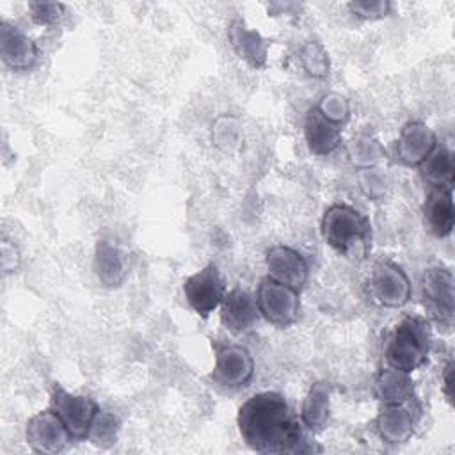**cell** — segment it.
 Masks as SVG:
<instances>
[{"label":"cell","mask_w":455,"mask_h":455,"mask_svg":"<svg viewBox=\"0 0 455 455\" xmlns=\"http://www.w3.org/2000/svg\"><path fill=\"white\" fill-rule=\"evenodd\" d=\"M236 425L245 444L259 453L322 450L309 444L302 421L291 412L286 398L275 391H263L247 398L238 409Z\"/></svg>","instance_id":"obj_1"},{"label":"cell","mask_w":455,"mask_h":455,"mask_svg":"<svg viewBox=\"0 0 455 455\" xmlns=\"http://www.w3.org/2000/svg\"><path fill=\"white\" fill-rule=\"evenodd\" d=\"M320 231L332 249L350 258H364L371 240L368 217L348 204H332L325 210Z\"/></svg>","instance_id":"obj_2"},{"label":"cell","mask_w":455,"mask_h":455,"mask_svg":"<svg viewBox=\"0 0 455 455\" xmlns=\"http://www.w3.org/2000/svg\"><path fill=\"white\" fill-rule=\"evenodd\" d=\"M430 347L432 332L428 322L419 316H405L387 334L384 359L387 366L411 373L427 363Z\"/></svg>","instance_id":"obj_3"},{"label":"cell","mask_w":455,"mask_h":455,"mask_svg":"<svg viewBox=\"0 0 455 455\" xmlns=\"http://www.w3.org/2000/svg\"><path fill=\"white\" fill-rule=\"evenodd\" d=\"M256 306L259 315L275 327H290L297 322L300 313V299L297 290L265 277L256 293Z\"/></svg>","instance_id":"obj_4"},{"label":"cell","mask_w":455,"mask_h":455,"mask_svg":"<svg viewBox=\"0 0 455 455\" xmlns=\"http://www.w3.org/2000/svg\"><path fill=\"white\" fill-rule=\"evenodd\" d=\"M52 409L75 439H87L91 425L100 411L91 396L69 393L60 384H55L52 389Z\"/></svg>","instance_id":"obj_5"},{"label":"cell","mask_w":455,"mask_h":455,"mask_svg":"<svg viewBox=\"0 0 455 455\" xmlns=\"http://www.w3.org/2000/svg\"><path fill=\"white\" fill-rule=\"evenodd\" d=\"M421 297L432 318L451 327L453 323V274L446 267H428L421 275Z\"/></svg>","instance_id":"obj_6"},{"label":"cell","mask_w":455,"mask_h":455,"mask_svg":"<svg viewBox=\"0 0 455 455\" xmlns=\"http://www.w3.org/2000/svg\"><path fill=\"white\" fill-rule=\"evenodd\" d=\"M368 291L380 306L402 307L411 299V283L396 263L382 259L371 268L368 277Z\"/></svg>","instance_id":"obj_7"},{"label":"cell","mask_w":455,"mask_h":455,"mask_svg":"<svg viewBox=\"0 0 455 455\" xmlns=\"http://www.w3.org/2000/svg\"><path fill=\"white\" fill-rule=\"evenodd\" d=\"M421 416V405L416 396L400 403H387L375 419V428L382 441L389 444H402L409 441Z\"/></svg>","instance_id":"obj_8"},{"label":"cell","mask_w":455,"mask_h":455,"mask_svg":"<svg viewBox=\"0 0 455 455\" xmlns=\"http://www.w3.org/2000/svg\"><path fill=\"white\" fill-rule=\"evenodd\" d=\"M183 291L188 306L201 316H208L217 309L226 295L224 279L217 265L210 263L192 274L183 283Z\"/></svg>","instance_id":"obj_9"},{"label":"cell","mask_w":455,"mask_h":455,"mask_svg":"<svg viewBox=\"0 0 455 455\" xmlns=\"http://www.w3.org/2000/svg\"><path fill=\"white\" fill-rule=\"evenodd\" d=\"M25 439L36 453L64 451L73 435L53 409L34 414L25 427Z\"/></svg>","instance_id":"obj_10"},{"label":"cell","mask_w":455,"mask_h":455,"mask_svg":"<svg viewBox=\"0 0 455 455\" xmlns=\"http://www.w3.org/2000/svg\"><path fill=\"white\" fill-rule=\"evenodd\" d=\"M254 375V361L251 352L242 345H217L215 347V366L212 379L228 387L236 389L251 382Z\"/></svg>","instance_id":"obj_11"},{"label":"cell","mask_w":455,"mask_h":455,"mask_svg":"<svg viewBox=\"0 0 455 455\" xmlns=\"http://www.w3.org/2000/svg\"><path fill=\"white\" fill-rule=\"evenodd\" d=\"M265 265L268 277L286 284L293 290H300L309 277V265L300 252L288 245H274L267 251Z\"/></svg>","instance_id":"obj_12"},{"label":"cell","mask_w":455,"mask_h":455,"mask_svg":"<svg viewBox=\"0 0 455 455\" xmlns=\"http://www.w3.org/2000/svg\"><path fill=\"white\" fill-rule=\"evenodd\" d=\"M219 307L222 325L233 334L249 332L259 316L256 299L242 288H233L228 291Z\"/></svg>","instance_id":"obj_13"},{"label":"cell","mask_w":455,"mask_h":455,"mask_svg":"<svg viewBox=\"0 0 455 455\" xmlns=\"http://www.w3.org/2000/svg\"><path fill=\"white\" fill-rule=\"evenodd\" d=\"M0 57L16 71L30 69L37 59L36 43L16 25L9 21L0 23Z\"/></svg>","instance_id":"obj_14"},{"label":"cell","mask_w":455,"mask_h":455,"mask_svg":"<svg viewBox=\"0 0 455 455\" xmlns=\"http://www.w3.org/2000/svg\"><path fill=\"white\" fill-rule=\"evenodd\" d=\"M434 132L421 121H409L400 130L396 156L405 165H419L435 148Z\"/></svg>","instance_id":"obj_15"},{"label":"cell","mask_w":455,"mask_h":455,"mask_svg":"<svg viewBox=\"0 0 455 455\" xmlns=\"http://www.w3.org/2000/svg\"><path fill=\"white\" fill-rule=\"evenodd\" d=\"M228 37L240 59L252 68H263L268 55V41L256 30L249 28L242 20H233L228 27Z\"/></svg>","instance_id":"obj_16"},{"label":"cell","mask_w":455,"mask_h":455,"mask_svg":"<svg viewBox=\"0 0 455 455\" xmlns=\"http://www.w3.org/2000/svg\"><path fill=\"white\" fill-rule=\"evenodd\" d=\"M304 137L315 155H329L341 144V124L329 121L316 107L304 119Z\"/></svg>","instance_id":"obj_17"},{"label":"cell","mask_w":455,"mask_h":455,"mask_svg":"<svg viewBox=\"0 0 455 455\" xmlns=\"http://www.w3.org/2000/svg\"><path fill=\"white\" fill-rule=\"evenodd\" d=\"M425 228L437 238H444L451 233L455 222L451 190L432 188L423 204Z\"/></svg>","instance_id":"obj_18"},{"label":"cell","mask_w":455,"mask_h":455,"mask_svg":"<svg viewBox=\"0 0 455 455\" xmlns=\"http://www.w3.org/2000/svg\"><path fill=\"white\" fill-rule=\"evenodd\" d=\"M126 258L124 252L108 240H100L94 251V274L103 286L114 288L126 277Z\"/></svg>","instance_id":"obj_19"},{"label":"cell","mask_w":455,"mask_h":455,"mask_svg":"<svg viewBox=\"0 0 455 455\" xmlns=\"http://www.w3.org/2000/svg\"><path fill=\"white\" fill-rule=\"evenodd\" d=\"M423 180L435 190H453L455 165L453 155L444 146L435 144L430 155L419 164Z\"/></svg>","instance_id":"obj_20"},{"label":"cell","mask_w":455,"mask_h":455,"mask_svg":"<svg viewBox=\"0 0 455 455\" xmlns=\"http://www.w3.org/2000/svg\"><path fill=\"white\" fill-rule=\"evenodd\" d=\"M373 389L375 396L382 402V405L400 403L414 396V382L409 373L391 366H386L377 373Z\"/></svg>","instance_id":"obj_21"},{"label":"cell","mask_w":455,"mask_h":455,"mask_svg":"<svg viewBox=\"0 0 455 455\" xmlns=\"http://www.w3.org/2000/svg\"><path fill=\"white\" fill-rule=\"evenodd\" d=\"M331 409V386L327 382H315L307 389L302 409L300 421L309 430H320L329 418Z\"/></svg>","instance_id":"obj_22"},{"label":"cell","mask_w":455,"mask_h":455,"mask_svg":"<svg viewBox=\"0 0 455 455\" xmlns=\"http://www.w3.org/2000/svg\"><path fill=\"white\" fill-rule=\"evenodd\" d=\"M117 432H119L117 416H114L108 411H98V414L91 425L87 439L100 448H108L116 443Z\"/></svg>","instance_id":"obj_23"},{"label":"cell","mask_w":455,"mask_h":455,"mask_svg":"<svg viewBox=\"0 0 455 455\" xmlns=\"http://www.w3.org/2000/svg\"><path fill=\"white\" fill-rule=\"evenodd\" d=\"M300 64L313 78H325L329 75V55L318 41H307L302 46Z\"/></svg>","instance_id":"obj_24"},{"label":"cell","mask_w":455,"mask_h":455,"mask_svg":"<svg viewBox=\"0 0 455 455\" xmlns=\"http://www.w3.org/2000/svg\"><path fill=\"white\" fill-rule=\"evenodd\" d=\"M316 108L332 123L336 124H343L347 119H348V114H350V107H348V101L345 96L338 94V92H331V94H325L322 98V101L316 105Z\"/></svg>","instance_id":"obj_25"},{"label":"cell","mask_w":455,"mask_h":455,"mask_svg":"<svg viewBox=\"0 0 455 455\" xmlns=\"http://www.w3.org/2000/svg\"><path fill=\"white\" fill-rule=\"evenodd\" d=\"M348 153H350L354 162L363 164V165H370V164H373L375 160H379L384 155L380 144L375 139H371V137H359V139H355L350 144Z\"/></svg>","instance_id":"obj_26"},{"label":"cell","mask_w":455,"mask_h":455,"mask_svg":"<svg viewBox=\"0 0 455 455\" xmlns=\"http://www.w3.org/2000/svg\"><path fill=\"white\" fill-rule=\"evenodd\" d=\"M352 14L363 20H380L386 18L391 11V4L387 0H355L348 4Z\"/></svg>","instance_id":"obj_27"},{"label":"cell","mask_w":455,"mask_h":455,"mask_svg":"<svg viewBox=\"0 0 455 455\" xmlns=\"http://www.w3.org/2000/svg\"><path fill=\"white\" fill-rule=\"evenodd\" d=\"M28 11L36 23L50 27V25H55L62 18L64 5L57 4V2H30Z\"/></svg>","instance_id":"obj_28"},{"label":"cell","mask_w":455,"mask_h":455,"mask_svg":"<svg viewBox=\"0 0 455 455\" xmlns=\"http://www.w3.org/2000/svg\"><path fill=\"white\" fill-rule=\"evenodd\" d=\"M453 361H448L443 370V393L446 395L448 402L453 400Z\"/></svg>","instance_id":"obj_29"},{"label":"cell","mask_w":455,"mask_h":455,"mask_svg":"<svg viewBox=\"0 0 455 455\" xmlns=\"http://www.w3.org/2000/svg\"><path fill=\"white\" fill-rule=\"evenodd\" d=\"M2 265H4V270L7 272V268H9V259H12L16 265H18V261H20V256H18V252H16V249L14 247H9V243H7V240L4 242V245H2Z\"/></svg>","instance_id":"obj_30"}]
</instances>
